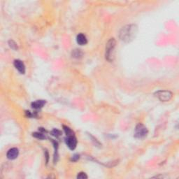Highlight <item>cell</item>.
Listing matches in <instances>:
<instances>
[{"mask_svg":"<svg viewBox=\"0 0 179 179\" xmlns=\"http://www.w3.org/2000/svg\"><path fill=\"white\" fill-rule=\"evenodd\" d=\"M138 32V27L136 25H127L123 27L120 32V39L125 43L131 42L135 39Z\"/></svg>","mask_w":179,"mask_h":179,"instance_id":"1","label":"cell"},{"mask_svg":"<svg viewBox=\"0 0 179 179\" xmlns=\"http://www.w3.org/2000/svg\"><path fill=\"white\" fill-rule=\"evenodd\" d=\"M115 39L112 38L108 41L107 46H106L105 50V58L109 62H113L115 57Z\"/></svg>","mask_w":179,"mask_h":179,"instance_id":"2","label":"cell"},{"mask_svg":"<svg viewBox=\"0 0 179 179\" xmlns=\"http://www.w3.org/2000/svg\"><path fill=\"white\" fill-rule=\"evenodd\" d=\"M155 96L162 102H168L172 99L173 94L168 90H160L155 93Z\"/></svg>","mask_w":179,"mask_h":179,"instance_id":"3","label":"cell"},{"mask_svg":"<svg viewBox=\"0 0 179 179\" xmlns=\"http://www.w3.org/2000/svg\"><path fill=\"white\" fill-rule=\"evenodd\" d=\"M148 134V129L141 123H139L136 126L135 133H134V137L138 139H142L144 138Z\"/></svg>","mask_w":179,"mask_h":179,"instance_id":"4","label":"cell"},{"mask_svg":"<svg viewBox=\"0 0 179 179\" xmlns=\"http://www.w3.org/2000/svg\"><path fill=\"white\" fill-rule=\"evenodd\" d=\"M65 142L66 145L69 147V149L74 150L76 148L77 139L75 136H74V134H73V135L66 136V138L65 139Z\"/></svg>","mask_w":179,"mask_h":179,"instance_id":"5","label":"cell"},{"mask_svg":"<svg viewBox=\"0 0 179 179\" xmlns=\"http://www.w3.org/2000/svg\"><path fill=\"white\" fill-rule=\"evenodd\" d=\"M19 155V150L16 148H12L8 150L6 157L9 160H15L18 158Z\"/></svg>","mask_w":179,"mask_h":179,"instance_id":"6","label":"cell"},{"mask_svg":"<svg viewBox=\"0 0 179 179\" xmlns=\"http://www.w3.org/2000/svg\"><path fill=\"white\" fill-rule=\"evenodd\" d=\"M14 66L16 68L17 70L18 71L20 74H24L25 73V66L23 61L20 60H15L14 61Z\"/></svg>","mask_w":179,"mask_h":179,"instance_id":"7","label":"cell"},{"mask_svg":"<svg viewBox=\"0 0 179 179\" xmlns=\"http://www.w3.org/2000/svg\"><path fill=\"white\" fill-rule=\"evenodd\" d=\"M76 42L79 45L83 46L88 43V40H87L86 36L84 35L83 34H78L76 36Z\"/></svg>","mask_w":179,"mask_h":179,"instance_id":"8","label":"cell"},{"mask_svg":"<svg viewBox=\"0 0 179 179\" xmlns=\"http://www.w3.org/2000/svg\"><path fill=\"white\" fill-rule=\"evenodd\" d=\"M46 101L45 100H36L35 102L32 103L31 106L33 109H42L46 104Z\"/></svg>","mask_w":179,"mask_h":179,"instance_id":"9","label":"cell"},{"mask_svg":"<svg viewBox=\"0 0 179 179\" xmlns=\"http://www.w3.org/2000/svg\"><path fill=\"white\" fill-rule=\"evenodd\" d=\"M82 55H83V53H82V52L79 49H76V50H73L72 52V57H74V58H78L80 57H81Z\"/></svg>","mask_w":179,"mask_h":179,"instance_id":"10","label":"cell"},{"mask_svg":"<svg viewBox=\"0 0 179 179\" xmlns=\"http://www.w3.org/2000/svg\"><path fill=\"white\" fill-rule=\"evenodd\" d=\"M63 128H64V132H65L66 135V136H69V135H73L74 134V131H73L72 129H70L69 127H68L66 126H63Z\"/></svg>","mask_w":179,"mask_h":179,"instance_id":"11","label":"cell"},{"mask_svg":"<svg viewBox=\"0 0 179 179\" xmlns=\"http://www.w3.org/2000/svg\"><path fill=\"white\" fill-rule=\"evenodd\" d=\"M9 46L11 47V48L13 49V50H16L17 49H18V46H17L16 43L14 42V41H13V40L9 41Z\"/></svg>","mask_w":179,"mask_h":179,"instance_id":"12","label":"cell"},{"mask_svg":"<svg viewBox=\"0 0 179 179\" xmlns=\"http://www.w3.org/2000/svg\"><path fill=\"white\" fill-rule=\"evenodd\" d=\"M33 137L37 138V139H45V136L42 134V133H39V132H35V133H33L32 134Z\"/></svg>","mask_w":179,"mask_h":179,"instance_id":"13","label":"cell"},{"mask_svg":"<svg viewBox=\"0 0 179 179\" xmlns=\"http://www.w3.org/2000/svg\"><path fill=\"white\" fill-rule=\"evenodd\" d=\"M51 134L53 136H54V137H60V135H61V131H60V130H58V129H54L53 130L51 131Z\"/></svg>","mask_w":179,"mask_h":179,"instance_id":"14","label":"cell"},{"mask_svg":"<svg viewBox=\"0 0 179 179\" xmlns=\"http://www.w3.org/2000/svg\"><path fill=\"white\" fill-rule=\"evenodd\" d=\"M77 178L79 179H85L88 178V176L86 175V174L84 173V172H80L77 176Z\"/></svg>","mask_w":179,"mask_h":179,"instance_id":"15","label":"cell"},{"mask_svg":"<svg viewBox=\"0 0 179 179\" xmlns=\"http://www.w3.org/2000/svg\"><path fill=\"white\" fill-rule=\"evenodd\" d=\"M79 159V155H74L72 158V160L73 161H77Z\"/></svg>","mask_w":179,"mask_h":179,"instance_id":"16","label":"cell"}]
</instances>
